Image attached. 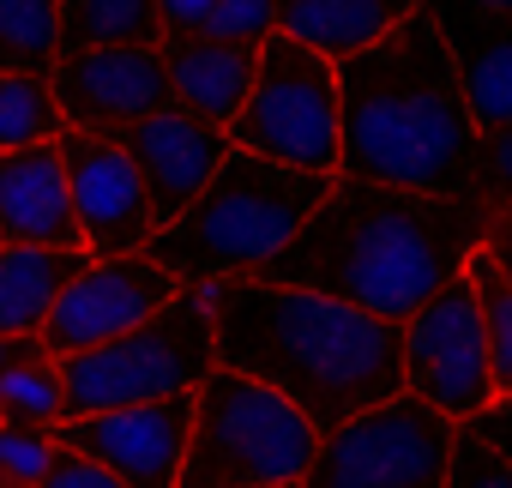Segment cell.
<instances>
[{
    "instance_id": "6da1fadb",
    "label": "cell",
    "mask_w": 512,
    "mask_h": 488,
    "mask_svg": "<svg viewBox=\"0 0 512 488\" xmlns=\"http://www.w3.org/2000/svg\"><path fill=\"white\" fill-rule=\"evenodd\" d=\"M488 223L494 211L464 193H404L338 175L296 241L253 278L320 290L386 326H404L440 284L464 272V260L488 241Z\"/></svg>"
},
{
    "instance_id": "7a4b0ae2",
    "label": "cell",
    "mask_w": 512,
    "mask_h": 488,
    "mask_svg": "<svg viewBox=\"0 0 512 488\" xmlns=\"http://www.w3.org/2000/svg\"><path fill=\"white\" fill-rule=\"evenodd\" d=\"M211 344L217 368L272 386L320 434L404 392V332L320 290L229 278L211 308Z\"/></svg>"
},
{
    "instance_id": "3957f363",
    "label": "cell",
    "mask_w": 512,
    "mask_h": 488,
    "mask_svg": "<svg viewBox=\"0 0 512 488\" xmlns=\"http://www.w3.org/2000/svg\"><path fill=\"white\" fill-rule=\"evenodd\" d=\"M470 145H476L470 103L422 7L374 49L338 61V175L344 181H374L404 193H464Z\"/></svg>"
},
{
    "instance_id": "277c9868",
    "label": "cell",
    "mask_w": 512,
    "mask_h": 488,
    "mask_svg": "<svg viewBox=\"0 0 512 488\" xmlns=\"http://www.w3.org/2000/svg\"><path fill=\"white\" fill-rule=\"evenodd\" d=\"M338 175H308L253 151H229L199 199L151 235V260L187 290L211 278H253L278 248H290Z\"/></svg>"
},
{
    "instance_id": "5b68a950",
    "label": "cell",
    "mask_w": 512,
    "mask_h": 488,
    "mask_svg": "<svg viewBox=\"0 0 512 488\" xmlns=\"http://www.w3.org/2000/svg\"><path fill=\"white\" fill-rule=\"evenodd\" d=\"M320 452V428L272 386L235 368H211L193 392V428L175 488H260L302 482Z\"/></svg>"
},
{
    "instance_id": "8992f818",
    "label": "cell",
    "mask_w": 512,
    "mask_h": 488,
    "mask_svg": "<svg viewBox=\"0 0 512 488\" xmlns=\"http://www.w3.org/2000/svg\"><path fill=\"white\" fill-rule=\"evenodd\" d=\"M229 278L211 284H187L175 302H163L151 320L127 326L109 344H91L79 356H61V392H67V416H91V410H121V404H151V398H175V392H199L205 374L217 368V344H211V308L223 296Z\"/></svg>"
},
{
    "instance_id": "52a82bcc",
    "label": "cell",
    "mask_w": 512,
    "mask_h": 488,
    "mask_svg": "<svg viewBox=\"0 0 512 488\" xmlns=\"http://www.w3.org/2000/svg\"><path fill=\"white\" fill-rule=\"evenodd\" d=\"M235 151L272 157L308 175H338V67L296 37H266L247 103L223 127Z\"/></svg>"
},
{
    "instance_id": "ba28073f",
    "label": "cell",
    "mask_w": 512,
    "mask_h": 488,
    "mask_svg": "<svg viewBox=\"0 0 512 488\" xmlns=\"http://www.w3.org/2000/svg\"><path fill=\"white\" fill-rule=\"evenodd\" d=\"M452 428L416 392H398L320 434L302 488H446Z\"/></svg>"
},
{
    "instance_id": "9c48e42d",
    "label": "cell",
    "mask_w": 512,
    "mask_h": 488,
    "mask_svg": "<svg viewBox=\"0 0 512 488\" xmlns=\"http://www.w3.org/2000/svg\"><path fill=\"white\" fill-rule=\"evenodd\" d=\"M398 332H404V392L434 404L446 422H476L494 404L488 344H482V320L464 272L440 284Z\"/></svg>"
},
{
    "instance_id": "30bf717a",
    "label": "cell",
    "mask_w": 512,
    "mask_h": 488,
    "mask_svg": "<svg viewBox=\"0 0 512 488\" xmlns=\"http://www.w3.org/2000/svg\"><path fill=\"white\" fill-rule=\"evenodd\" d=\"M181 284L151 260V254H121V260H85V272L55 296L37 344L49 362L61 356H79L91 344H109L121 338L127 326L151 320L163 302H175Z\"/></svg>"
},
{
    "instance_id": "8fae6325",
    "label": "cell",
    "mask_w": 512,
    "mask_h": 488,
    "mask_svg": "<svg viewBox=\"0 0 512 488\" xmlns=\"http://www.w3.org/2000/svg\"><path fill=\"white\" fill-rule=\"evenodd\" d=\"M61 163H67V199H73V223H79V248L91 260H121V254H145L151 248V205L145 187L127 163V151L109 133H61Z\"/></svg>"
},
{
    "instance_id": "7c38bea8",
    "label": "cell",
    "mask_w": 512,
    "mask_h": 488,
    "mask_svg": "<svg viewBox=\"0 0 512 488\" xmlns=\"http://www.w3.org/2000/svg\"><path fill=\"white\" fill-rule=\"evenodd\" d=\"M187 428H193V392H175V398H151V404L67 416L55 428V440L67 452L103 464L127 488H175L181 452H187Z\"/></svg>"
},
{
    "instance_id": "4fadbf2b",
    "label": "cell",
    "mask_w": 512,
    "mask_h": 488,
    "mask_svg": "<svg viewBox=\"0 0 512 488\" xmlns=\"http://www.w3.org/2000/svg\"><path fill=\"white\" fill-rule=\"evenodd\" d=\"M49 85L73 133H121L175 103L157 49H61Z\"/></svg>"
},
{
    "instance_id": "5bb4252c",
    "label": "cell",
    "mask_w": 512,
    "mask_h": 488,
    "mask_svg": "<svg viewBox=\"0 0 512 488\" xmlns=\"http://www.w3.org/2000/svg\"><path fill=\"white\" fill-rule=\"evenodd\" d=\"M109 139L127 151V163H133V175H139V187H145V205H151V223H157V229L175 223V217L199 199V187L217 175V163L235 151L223 127L187 115L181 103H163L157 115L121 127V133H109Z\"/></svg>"
},
{
    "instance_id": "9a60e30c",
    "label": "cell",
    "mask_w": 512,
    "mask_h": 488,
    "mask_svg": "<svg viewBox=\"0 0 512 488\" xmlns=\"http://www.w3.org/2000/svg\"><path fill=\"white\" fill-rule=\"evenodd\" d=\"M416 7L434 19L458 91L470 103L476 133L488 127H512V19L476 7V0H416Z\"/></svg>"
},
{
    "instance_id": "2e32d148",
    "label": "cell",
    "mask_w": 512,
    "mask_h": 488,
    "mask_svg": "<svg viewBox=\"0 0 512 488\" xmlns=\"http://www.w3.org/2000/svg\"><path fill=\"white\" fill-rule=\"evenodd\" d=\"M0 241H19V248H79L61 145L0 151Z\"/></svg>"
},
{
    "instance_id": "e0dca14e",
    "label": "cell",
    "mask_w": 512,
    "mask_h": 488,
    "mask_svg": "<svg viewBox=\"0 0 512 488\" xmlns=\"http://www.w3.org/2000/svg\"><path fill=\"white\" fill-rule=\"evenodd\" d=\"M157 55L169 67V97L211 127L235 121V109L247 103L253 67H260V49H235L217 37H163Z\"/></svg>"
},
{
    "instance_id": "ac0fdd59",
    "label": "cell",
    "mask_w": 512,
    "mask_h": 488,
    "mask_svg": "<svg viewBox=\"0 0 512 488\" xmlns=\"http://www.w3.org/2000/svg\"><path fill=\"white\" fill-rule=\"evenodd\" d=\"M272 13H278L284 37H296L302 49H314L338 67V61L374 49L380 37H392L416 13V0H272Z\"/></svg>"
},
{
    "instance_id": "d6986e66",
    "label": "cell",
    "mask_w": 512,
    "mask_h": 488,
    "mask_svg": "<svg viewBox=\"0 0 512 488\" xmlns=\"http://www.w3.org/2000/svg\"><path fill=\"white\" fill-rule=\"evenodd\" d=\"M85 248H19L0 241V338H37L55 296L85 272Z\"/></svg>"
},
{
    "instance_id": "ffe728a7",
    "label": "cell",
    "mask_w": 512,
    "mask_h": 488,
    "mask_svg": "<svg viewBox=\"0 0 512 488\" xmlns=\"http://www.w3.org/2000/svg\"><path fill=\"white\" fill-rule=\"evenodd\" d=\"M157 0H61V49H157Z\"/></svg>"
},
{
    "instance_id": "44dd1931",
    "label": "cell",
    "mask_w": 512,
    "mask_h": 488,
    "mask_svg": "<svg viewBox=\"0 0 512 488\" xmlns=\"http://www.w3.org/2000/svg\"><path fill=\"white\" fill-rule=\"evenodd\" d=\"M61 55V0H0V73H43Z\"/></svg>"
},
{
    "instance_id": "7402d4cb",
    "label": "cell",
    "mask_w": 512,
    "mask_h": 488,
    "mask_svg": "<svg viewBox=\"0 0 512 488\" xmlns=\"http://www.w3.org/2000/svg\"><path fill=\"white\" fill-rule=\"evenodd\" d=\"M61 133H67V115L43 73H0V151L55 145Z\"/></svg>"
},
{
    "instance_id": "603a6c76",
    "label": "cell",
    "mask_w": 512,
    "mask_h": 488,
    "mask_svg": "<svg viewBox=\"0 0 512 488\" xmlns=\"http://www.w3.org/2000/svg\"><path fill=\"white\" fill-rule=\"evenodd\" d=\"M464 278H470V296H476V320H482V344H488V380H494V398L512 392V284L500 278V266L476 248L464 260Z\"/></svg>"
},
{
    "instance_id": "cb8c5ba5",
    "label": "cell",
    "mask_w": 512,
    "mask_h": 488,
    "mask_svg": "<svg viewBox=\"0 0 512 488\" xmlns=\"http://www.w3.org/2000/svg\"><path fill=\"white\" fill-rule=\"evenodd\" d=\"M0 422H31V428H61L67 422V392H61V368L37 350L19 356L0 374Z\"/></svg>"
},
{
    "instance_id": "d4e9b609",
    "label": "cell",
    "mask_w": 512,
    "mask_h": 488,
    "mask_svg": "<svg viewBox=\"0 0 512 488\" xmlns=\"http://www.w3.org/2000/svg\"><path fill=\"white\" fill-rule=\"evenodd\" d=\"M464 199H476L488 211H512V127L476 133L470 169H464Z\"/></svg>"
},
{
    "instance_id": "484cf974",
    "label": "cell",
    "mask_w": 512,
    "mask_h": 488,
    "mask_svg": "<svg viewBox=\"0 0 512 488\" xmlns=\"http://www.w3.org/2000/svg\"><path fill=\"white\" fill-rule=\"evenodd\" d=\"M61 440L55 428H31V422H0V476L19 482V488H37L43 470L55 464Z\"/></svg>"
},
{
    "instance_id": "4316f807",
    "label": "cell",
    "mask_w": 512,
    "mask_h": 488,
    "mask_svg": "<svg viewBox=\"0 0 512 488\" xmlns=\"http://www.w3.org/2000/svg\"><path fill=\"white\" fill-rule=\"evenodd\" d=\"M446 488H512V464L476 434V422L452 428V464H446Z\"/></svg>"
},
{
    "instance_id": "83f0119b",
    "label": "cell",
    "mask_w": 512,
    "mask_h": 488,
    "mask_svg": "<svg viewBox=\"0 0 512 488\" xmlns=\"http://www.w3.org/2000/svg\"><path fill=\"white\" fill-rule=\"evenodd\" d=\"M205 37L235 43V49H260L266 37H278V13H272V0H217Z\"/></svg>"
},
{
    "instance_id": "f1b7e54d",
    "label": "cell",
    "mask_w": 512,
    "mask_h": 488,
    "mask_svg": "<svg viewBox=\"0 0 512 488\" xmlns=\"http://www.w3.org/2000/svg\"><path fill=\"white\" fill-rule=\"evenodd\" d=\"M37 488H127V482H121V476H109L103 464H91V458H79V452H67V446H61Z\"/></svg>"
},
{
    "instance_id": "f546056e",
    "label": "cell",
    "mask_w": 512,
    "mask_h": 488,
    "mask_svg": "<svg viewBox=\"0 0 512 488\" xmlns=\"http://www.w3.org/2000/svg\"><path fill=\"white\" fill-rule=\"evenodd\" d=\"M211 7H217V0H157L163 37H205V25H211Z\"/></svg>"
},
{
    "instance_id": "4dcf8cb0",
    "label": "cell",
    "mask_w": 512,
    "mask_h": 488,
    "mask_svg": "<svg viewBox=\"0 0 512 488\" xmlns=\"http://www.w3.org/2000/svg\"><path fill=\"white\" fill-rule=\"evenodd\" d=\"M476 434H482L506 464H512V392H506V398H494V404L476 416Z\"/></svg>"
},
{
    "instance_id": "1f68e13d",
    "label": "cell",
    "mask_w": 512,
    "mask_h": 488,
    "mask_svg": "<svg viewBox=\"0 0 512 488\" xmlns=\"http://www.w3.org/2000/svg\"><path fill=\"white\" fill-rule=\"evenodd\" d=\"M482 254L500 266V278L512 284V211H494V223H488V241H482Z\"/></svg>"
},
{
    "instance_id": "d6a6232c",
    "label": "cell",
    "mask_w": 512,
    "mask_h": 488,
    "mask_svg": "<svg viewBox=\"0 0 512 488\" xmlns=\"http://www.w3.org/2000/svg\"><path fill=\"white\" fill-rule=\"evenodd\" d=\"M37 350H43L37 338H0V374H7L19 356H37Z\"/></svg>"
},
{
    "instance_id": "836d02e7",
    "label": "cell",
    "mask_w": 512,
    "mask_h": 488,
    "mask_svg": "<svg viewBox=\"0 0 512 488\" xmlns=\"http://www.w3.org/2000/svg\"><path fill=\"white\" fill-rule=\"evenodd\" d=\"M476 7H488V13H500V19H512V0H476Z\"/></svg>"
},
{
    "instance_id": "e575fe53",
    "label": "cell",
    "mask_w": 512,
    "mask_h": 488,
    "mask_svg": "<svg viewBox=\"0 0 512 488\" xmlns=\"http://www.w3.org/2000/svg\"><path fill=\"white\" fill-rule=\"evenodd\" d=\"M260 488H302V482H260Z\"/></svg>"
},
{
    "instance_id": "d590c367",
    "label": "cell",
    "mask_w": 512,
    "mask_h": 488,
    "mask_svg": "<svg viewBox=\"0 0 512 488\" xmlns=\"http://www.w3.org/2000/svg\"><path fill=\"white\" fill-rule=\"evenodd\" d=\"M0 488H19V482H7V476H0Z\"/></svg>"
}]
</instances>
